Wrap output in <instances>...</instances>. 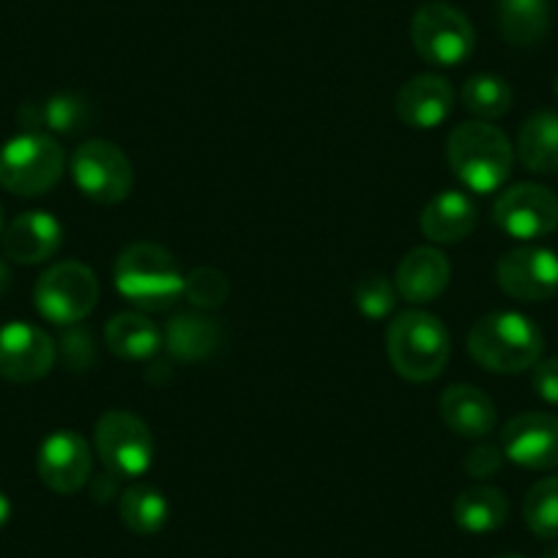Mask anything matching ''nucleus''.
<instances>
[{
  "mask_svg": "<svg viewBox=\"0 0 558 558\" xmlns=\"http://www.w3.org/2000/svg\"><path fill=\"white\" fill-rule=\"evenodd\" d=\"M447 162L465 190L490 195L512 175L514 148L490 121H469L454 126L447 137Z\"/></svg>",
  "mask_w": 558,
  "mask_h": 558,
  "instance_id": "1",
  "label": "nucleus"
},
{
  "mask_svg": "<svg viewBox=\"0 0 558 558\" xmlns=\"http://www.w3.org/2000/svg\"><path fill=\"white\" fill-rule=\"evenodd\" d=\"M116 288L140 313H168L184 296V274L165 246L137 241L118 255Z\"/></svg>",
  "mask_w": 558,
  "mask_h": 558,
  "instance_id": "2",
  "label": "nucleus"
},
{
  "mask_svg": "<svg viewBox=\"0 0 558 558\" xmlns=\"http://www.w3.org/2000/svg\"><path fill=\"white\" fill-rule=\"evenodd\" d=\"M542 351L545 335L520 313H487L469 331L471 359L487 373H525L539 362Z\"/></svg>",
  "mask_w": 558,
  "mask_h": 558,
  "instance_id": "3",
  "label": "nucleus"
},
{
  "mask_svg": "<svg viewBox=\"0 0 558 558\" xmlns=\"http://www.w3.org/2000/svg\"><path fill=\"white\" fill-rule=\"evenodd\" d=\"M386 353L397 375L411 384H427L447 369L452 340L441 318L425 310H405L389 324Z\"/></svg>",
  "mask_w": 558,
  "mask_h": 558,
  "instance_id": "4",
  "label": "nucleus"
},
{
  "mask_svg": "<svg viewBox=\"0 0 558 558\" xmlns=\"http://www.w3.org/2000/svg\"><path fill=\"white\" fill-rule=\"evenodd\" d=\"M63 148L47 132H23L0 148V186L20 197L47 195L61 181Z\"/></svg>",
  "mask_w": 558,
  "mask_h": 558,
  "instance_id": "5",
  "label": "nucleus"
},
{
  "mask_svg": "<svg viewBox=\"0 0 558 558\" xmlns=\"http://www.w3.org/2000/svg\"><path fill=\"white\" fill-rule=\"evenodd\" d=\"M411 45L418 58L433 66H460L474 52L476 34L460 9L433 0L411 17Z\"/></svg>",
  "mask_w": 558,
  "mask_h": 558,
  "instance_id": "6",
  "label": "nucleus"
},
{
  "mask_svg": "<svg viewBox=\"0 0 558 558\" xmlns=\"http://www.w3.org/2000/svg\"><path fill=\"white\" fill-rule=\"evenodd\" d=\"M36 310L56 326H77L99 302V279L94 268L77 260H61L47 268L36 282Z\"/></svg>",
  "mask_w": 558,
  "mask_h": 558,
  "instance_id": "7",
  "label": "nucleus"
},
{
  "mask_svg": "<svg viewBox=\"0 0 558 558\" xmlns=\"http://www.w3.org/2000/svg\"><path fill=\"white\" fill-rule=\"evenodd\" d=\"M94 449L105 471L118 480H137L154 465V436L140 416L107 411L94 427Z\"/></svg>",
  "mask_w": 558,
  "mask_h": 558,
  "instance_id": "8",
  "label": "nucleus"
},
{
  "mask_svg": "<svg viewBox=\"0 0 558 558\" xmlns=\"http://www.w3.org/2000/svg\"><path fill=\"white\" fill-rule=\"evenodd\" d=\"M72 175L77 190L99 206H118L132 195V162L110 140H85L72 157Z\"/></svg>",
  "mask_w": 558,
  "mask_h": 558,
  "instance_id": "9",
  "label": "nucleus"
},
{
  "mask_svg": "<svg viewBox=\"0 0 558 558\" xmlns=\"http://www.w3.org/2000/svg\"><path fill=\"white\" fill-rule=\"evenodd\" d=\"M493 222L518 241H536L558 228V197L542 184H514L493 206Z\"/></svg>",
  "mask_w": 558,
  "mask_h": 558,
  "instance_id": "10",
  "label": "nucleus"
},
{
  "mask_svg": "<svg viewBox=\"0 0 558 558\" xmlns=\"http://www.w3.org/2000/svg\"><path fill=\"white\" fill-rule=\"evenodd\" d=\"M496 282L518 302H547L558 293V255L545 246H518L498 260Z\"/></svg>",
  "mask_w": 558,
  "mask_h": 558,
  "instance_id": "11",
  "label": "nucleus"
},
{
  "mask_svg": "<svg viewBox=\"0 0 558 558\" xmlns=\"http://www.w3.org/2000/svg\"><path fill=\"white\" fill-rule=\"evenodd\" d=\"M56 340L45 329L12 320L0 329V375L12 384H34L52 369Z\"/></svg>",
  "mask_w": 558,
  "mask_h": 558,
  "instance_id": "12",
  "label": "nucleus"
},
{
  "mask_svg": "<svg viewBox=\"0 0 558 558\" xmlns=\"http://www.w3.org/2000/svg\"><path fill=\"white\" fill-rule=\"evenodd\" d=\"M94 454L88 441L74 430H56L41 441L36 454L39 480L61 496H74L90 482Z\"/></svg>",
  "mask_w": 558,
  "mask_h": 558,
  "instance_id": "13",
  "label": "nucleus"
},
{
  "mask_svg": "<svg viewBox=\"0 0 558 558\" xmlns=\"http://www.w3.org/2000/svg\"><path fill=\"white\" fill-rule=\"evenodd\" d=\"M507 460L531 471L558 469V416L545 411H525L509 418L501 433Z\"/></svg>",
  "mask_w": 558,
  "mask_h": 558,
  "instance_id": "14",
  "label": "nucleus"
},
{
  "mask_svg": "<svg viewBox=\"0 0 558 558\" xmlns=\"http://www.w3.org/2000/svg\"><path fill=\"white\" fill-rule=\"evenodd\" d=\"M395 110L405 126L430 132L452 116L454 88L441 74H418L397 90Z\"/></svg>",
  "mask_w": 558,
  "mask_h": 558,
  "instance_id": "15",
  "label": "nucleus"
},
{
  "mask_svg": "<svg viewBox=\"0 0 558 558\" xmlns=\"http://www.w3.org/2000/svg\"><path fill=\"white\" fill-rule=\"evenodd\" d=\"M0 239H3V252L9 260L36 266V263L50 260L61 250L63 225L50 211H25L9 222Z\"/></svg>",
  "mask_w": 558,
  "mask_h": 558,
  "instance_id": "16",
  "label": "nucleus"
},
{
  "mask_svg": "<svg viewBox=\"0 0 558 558\" xmlns=\"http://www.w3.org/2000/svg\"><path fill=\"white\" fill-rule=\"evenodd\" d=\"M452 279V263L436 246H416L400 260L395 286L405 302L427 304L441 296Z\"/></svg>",
  "mask_w": 558,
  "mask_h": 558,
  "instance_id": "17",
  "label": "nucleus"
},
{
  "mask_svg": "<svg viewBox=\"0 0 558 558\" xmlns=\"http://www.w3.org/2000/svg\"><path fill=\"white\" fill-rule=\"evenodd\" d=\"M476 222H480V211H476L474 201L465 192L454 190L438 192L418 217V228L433 244H458V241L469 239Z\"/></svg>",
  "mask_w": 558,
  "mask_h": 558,
  "instance_id": "18",
  "label": "nucleus"
},
{
  "mask_svg": "<svg viewBox=\"0 0 558 558\" xmlns=\"http://www.w3.org/2000/svg\"><path fill=\"white\" fill-rule=\"evenodd\" d=\"M444 425L463 438H487L496 430V405L482 389L471 384H454L441 395Z\"/></svg>",
  "mask_w": 558,
  "mask_h": 558,
  "instance_id": "19",
  "label": "nucleus"
},
{
  "mask_svg": "<svg viewBox=\"0 0 558 558\" xmlns=\"http://www.w3.org/2000/svg\"><path fill=\"white\" fill-rule=\"evenodd\" d=\"M225 345V331L219 320L201 313L175 315L165 329V348L175 362H206Z\"/></svg>",
  "mask_w": 558,
  "mask_h": 558,
  "instance_id": "20",
  "label": "nucleus"
},
{
  "mask_svg": "<svg viewBox=\"0 0 558 558\" xmlns=\"http://www.w3.org/2000/svg\"><path fill=\"white\" fill-rule=\"evenodd\" d=\"M518 157L536 175L558 173V112L539 110L520 126Z\"/></svg>",
  "mask_w": 558,
  "mask_h": 558,
  "instance_id": "21",
  "label": "nucleus"
},
{
  "mask_svg": "<svg viewBox=\"0 0 558 558\" xmlns=\"http://www.w3.org/2000/svg\"><path fill=\"white\" fill-rule=\"evenodd\" d=\"M496 23L514 47H536L550 31L547 0H496Z\"/></svg>",
  "mask_w": 558,
  "mask_h": 558,
  "instance_id": "22",
  "label": "nucleus"
},
{
  "mask_svg": "<svg viewBox=\"0 0 558 558\" xmlns=\"http://www.w3.org/2000/svg\"><path fill=\"white\" fill-rule=\"evenodd\" d=\"M105 342L118 359H129V362L154 359L165 345L162 331L143 313H121L110 318L105 329Z\"/></svg>",
  "mask_w": 558,
  "mask_h": 558,
  "instance_id": "23",
  "label": "nucleus"
},
{
  "mask_svg": "<svg viewBox=\"0 0 558 558\" xmlns=\"http://www.w3.org/2000/svg\"><path fill=\"white\" fill-rule=\"evenodd\" d=\"M454 523L469 534H490L509 518V501L498 487L474 485L454 498Z\"/></svg>",
  "mask_w": 558,
  "mask_h": 558,
  "instance_id": "24",
  "label": "nucleus"
},
{
  "mask_svg": "<svg viewBox=\"0 0 558 558\" xmlns=\"http://www.w3.org/2000/svg\"><path fill=\"white\" fill-rule=\"evenodd\" d=\"M88 118V101L77 94H56L41 105H25L20 110V123L28 132L47 129L50 134H74L85 129Z\"/></svg>",
  "mask_w": 558,
  "mask_h": 558,
  "instance_id": "25",
  "label": "nucleus"
},
{
  "mask_svg": "<svg viewBox=\"0 0 558 558\" xmlns=\"http://www.w3.org/2000/svg\"><path fill=\"white\" fill-rule=\"evenodd\" d=\"M118 514H121V523L132 534L151 536L159 534L165 523H168L170 504L162 490L137 482V485H129L126 490H121V496H118Z\"/></svg>",
  "mask_w": 558,
  "mask_h": 558,
  "instance_id": "26",
  "label": "nucleus"
},
{
  "mask_svg": "<svg viewBox=\"0 0 558 558\" xmlns=\"http://www.w3.org/2000/svg\"><path fill=\"white\" fill-rule=\"evenodd\" d=\"M463 105L480 121H496L512 110L514 94L509 83L498 74H474L463 85Z\"/></svg>",
  "mask_w": 558,
  "mask_h": 558,
  "instance_id": "27",
  "label": "nucleus"
},
{
  "mask_svg": "<svg viewBox=\"0 0 558 558\" xmlns=\"http://www.w3.org/2000/svg\"><path fill=\"white\" fill-rule=\"evenodd\" d=\"M523 518L539 539H558V476L536 482L523 501Z\"/></svg>",
  "mask_w": 558,
  "mask_h": 558,
  "instance_id": "28",
  "label": "nucleus"
},
{
  "mask_svg": "<svg viewBox=\"0 0 558 558\" xmlns=\"http://www.w3.org/2000/svg\"><path fill=\"white\" fill-rule=\"evenodd\" d=\"M397 296H400L397 286L384 274H367V277L359 279L356 291H353L359 313L373 320H384L386 315L395 313Z\"/></svg>",
  "mask_w": 558,
  "mask_h": 558,
  "instance_id": "29",
  "label": "nucleus"
},
{
  "mask_svg": "<svg viewBox=\"0 0 558 558\" xmlns=\"http://www.w3.org/2000/svg\"><path fill=\"white\" fill-rule=\"evenodd\" d=\"M184 296L197 310H217L228 302L230 282L219 268L201 266L184 277Z\"/></svg>",
  "mask_w": 558,
  "mask_h": 558,
  "instance_id": "30",
  "label": "nucleus"
},
{
  "mask_svg": "<svg viewBox=\"0 0 558 558\" xmlns=\"http://www.w3.org/2000/svg\"><path fill=\"white\" fill-rule=\"evenodd\" d=\"M504 449L501 447H493V444H480V447L471 449L465 454V474L474 476V480H490L493 474H498L504 465Z\"/></svg>",
  "mask_w": 558,
  "mask_h": 558,
  "instance_id": "31",
  "label": "nucleus"
},
{
  "mask_svg": "<svg viewBox=\"0 0 558 558\" xmlns=\"http://www.w3.org/2000/svg\"><path fill=\"white\" fill-rule=\"evenodd\" d=\"M61 351L69 367L74 369H85L90 367V362H94V342H90L88 331L83 329L66 331V337H63L61 342Z\"/></svg>",
  "mask_w": 558,
  "mask_h": 558,
  "instance_id": "32",
  "label": "nucleus"
},
{
  "mask_svg": "<svg viewBox=\"0 0 558 558\" xmlns=\"http://www.w3.org/2000/svg\"><path fill=\"white\" fill-rule=\"evenodd\" d=\"M531 373V386L545 402L558 405V359H539Z\"/></svg>",
  "mask_w": 558,
  "mask_h": 558,
  "instance_id": "33",
  "label": "nucleus"
},
{
  "mask_svg": "<svg viewBox=\"0 0 558 558\" xmlns=\"http://www.w3.org/2000/svg\"><path fill=\"white\" fill-rule=\"evenodd\" d=\"M118 485H121V480H118V476H112L110 471H107V474L96 476V480L90 482V498H94L96 504L112 501V498L121 496Z\"/></svg>",
  "mask_w": 558,
  "mask_h": 558,
  "instance_id": "34",
  "label": "nucleus"
},
{
  "mask_svg": "<svg viewBox=\"0 0 558 558\" xmlns=\"http://www.w3.org/2000/svg\"><path fill=\"white\" fill-rule=\"evenodd\" d=\"M12 520V501H9L7 493H0V529Z\"/></svg>",
  "mask_w": 558,
  "mask_h": 558,
  "instance_id": "35",
  "label": "nucleus"
},
{
  "mask_svg": "<svg viewBox=\"0 0 558 558\" xmlns=\"http://www.w3.org/2000/svg\"><path fill=\"white\" fill-rule=\"evenodd\" d=\"M9 286H12V271H9L7 263L0 260V296L9 291Z\"/></svg>",
  "mask_w": 558,
  "mask_h": 558,
  "instance_id": "36",
  "label": "nucleus"
},
{
  "mask_svg": "<svg viewBox=\"0 0 558 558\" xmlns=\"http://www.w3.org/2000/svg\"><path fill=\"white\" fill-rule=\"evenodd\" d=\"M545 558H558V545H553V547H550V550H547V553H545Z\"/></svg>",
  "mask_w": 558,
  "mask_h": 558,
  "instance_id": "37",
  "label": "nucleus"
},
{
  "mask_svg": "<svg viewBox=\"0 0 558 558\" xmlns=\"http://www.w3.org/2000/svg\"><path fill=\"white\" fill-rule=\"evenodd\" d=\"M0 235H3V206H0Z\"/></svg>",
  "mask_w": 558,
  "mask_h": 558,
  "instance_id": "38",
  "label": "nucleus"
},
{
  "mask_svg": "<svg viewBox=\"0 0 558 558\" xmlns=\"http://www.w3.org/2000/svg\"><path fill=\"white\" fill-rule=\"evenodd\" d=\"M496 558H523V556H496Z\"/></svg>",
  "mask_w": 558,
  "mask_h": 558,
  "instance_id": "39",
  "label": "nucleus"
},
{
  "mask_svg": "<svg viewBox=\"0 0 558 558\" xmlns=\"http://www.w3.org/2000/svg\"><path fill=\"white\" fill-rule=\"evenodd\" d=\"M556 96H558V77H556Z\"/></svg>",
  "mask_w": 558,
  "mask_h": 558,
  "instance_id": "40",
  "label": "nucleus"
}]
</instances>
